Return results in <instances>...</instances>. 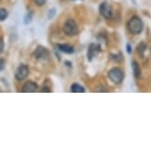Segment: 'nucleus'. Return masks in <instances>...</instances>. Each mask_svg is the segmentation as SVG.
<instances>
[{
    "mask_svg": "<svg viewBox=\"0 0 151 151\" xmlns=\"http://www.w3.org/2000/svg\"><path fill=\"white\" fill-rule=\"evenodd\" d=\"M127 26V29H129V31L132 35H139L142 32V30H143L144 25L142 20L138 16H133L129 20Z\"/></svg>",
    "mask_w": 151,
    "mask_h": 151,
    "instance_id": "obj_1",
    "label": "nucleus"
},
{
    "mask_svg": "<svg viewBox=\"0 0 151 151\" xmlns=\"http://www.w3.org/2000/svg\"><path fill=\"white\" fill-rule=\"evenodd\" d=\"M108 76H109V79L114 84H121L124 78V73L121 68L114 67L109 71Z\"/></svg>",
    "mask_w": 151,
    "mask_h": 151,
    "instance_id": "obj_2",
    "label": "nucleus"
},
{
    "mask_svg": "<svg viewBox=\"0 0 151 151\" xmlns=\"http://www.w3.org/2000/svg\"><path fill=\"white\" fill-rule=\"evenodd\" d=\"M63 32L66 36H69V37L75 36L78 32V27H77L76 22L72 19L66 20L63 25Z\"/></svg>",
    "mask_w": 151,
    "mask_h": 151,
    "instance_id": "obj_3",
    "label": "nucleus"
},
{
    "mask_svg": "<svg viewBox=\"0 0 151 151\" xmlns=\"http://www.w3.org/2000/svg\"><path fill=\"white\" fill-rule=\"evenodd\" d=\"M99 11H100V14L104 17L105 19H111L112 18V15H113V9L111 7V5L108 3V2H103L101 3V5L99 6Z\"/></svg>",
    "mask_w": 151,
    "mask_h": 151,
    "instance_id": "obj_4",
    "label": "nucleus"
},
{
    "mask_svg": "<svg viewBox=\"0 0 151 151\" xmlns=\"http://www.w3.org/2000/svg\"><path fill=\"white\" fill-rule=\"evenodd\" d=\"M29 74V67L26 64H20L15 72V78L18 81H23Z\"/></svg>",
    "mask_w": 151,
    "mask_h": 151,
    "instance_id": "obj_5",
    "label": "nucleus"
},
{
    "mask_svg": "<svg viewBox=\"0 0 151 151\" xmlns=\"http://www.w3.org/2000/svg\"><path fill=\"white\" fill-rule=\"evenodd\" d=\"M34 55H35V58L37 59H47L50 58V52H48L47 47H42V45H39L36 48Z\"/></svg>",
    "mask_w": 151,
    "mask_h": 151,
    "instance_id": "obj_6",
    "label": "nucleus"
},
{
    "mask_svg": "<svg viewBox=\"0 0 151 151\" xmlns=\"http://www.w3.org/2000/svg\"><path fill=\"white\" fill-rule=\"evenodd\" d=\"M101 52V47H100L99 44H92L89 45V48H88V52H87V56L89 61H91L92 59L95 58V56L98 55V53Z\"/></svg>",
    "mask_w": 151,
    "mask_h": 151,
    "instance_id": "obj_7",
    "label": "nucleus"
},
{
    "mask_svg": "<svg viewBox=\"0 0 151 151\" xmlns=\"http://www.w3.org/2000/svg\"><path fill=\"white\" fill-rule=\"evenodd\" d=\"M39 89L38 84L35 83L34 81H28L26 82L22 87V92L24 93H34L37 92V90Z\"/></svg>",
    "mask_w": 151,
    "mask_h": 151,
    "instance_id": "obj_8",
    "label": "nucleus"
},
{
    "mask_svg": "<svg viewBox=\"0 0 151 151\" xmlns=\"http://www.w3.org/2000/svg\"><path fill=\"white\" fill-rule=\"evenodd\" d=\"M58 48L59 52H63V53H66V55H71V53L74 52V48L73 47H71L69 45H58Z\"/></svg>",
    "mask_w": 151,
    "mask_h": 151,
    "instance_id": "obj_9",
    "label": "nucleus"
},
{
    "mask_svg": "<svg viewBox=\"0 0 151 151\" xmlns=\"http://www.w3.org/2000/svg\"><path fill=\"white\" fill-rule=\"evenodd\" d=\"M132 70H133V75H134L135 78H140L141 76V70H140V66H139L138 62L133 60L132 62Z\"/></svg>",
    "mask_w": 151,
    "mask_h": 151,
    "instance_id": "obj_10",
    "label": "nucleus"
},
{
    "mask_svg": "<svg viewBox=\"0 0 151 151\" xmlns=\"http://www.w3.org/2000/svg\"><path fill=\"white\" fill-rule=\"evenodd\" d=\"M70 90L72 93H84L85 91H86L84 87H82L81 85H79L77 83H74V84L71 85Z\"/></svg>",
    "mask_w": 151,
    "mask_h": 151,
    "instance_id": "obj_11",
    "label": "nucleus"
},
{
    "mask_svg": "<svg viewBox=\"0 0 151 151\" xmlns=\"http://www.w3.org/2000/svg\"><path fill=\"white\" fill-rule=\"evenodd\" d=\"M145 50H146V45H145L144 42H140V44L137 45V53L140 56H143Z\"/></svg>",
    "mask_w": 151,
    "mask_h": 151,
    "instance_id": "obj_12",
    "label": "nucleus"
},
{
    "mask_svg": "<svg viewBox=\"0 0 151 151\" xmlns=\"http://www.w3.org/2000/svg\"><path fill=\"white\" fill-rule=\"evenodd\" d=\"M8 11L5 8H0V21H5L8 18Z\"/></svg>",
    "mask_w": 151,
    "mask_h": 151,
    "instance_id": "obj_13",
    "label": "nucleus"
},
{
    "mask_svg": "<svg viewBox=\"0 0 151 151\" xmlns=\"http://www.w3.org/2000/svg\"><path fill=\"white\" fill-rule=\"evenodd\" d=\"M32 18H33V13L32 12H29L26 14L24 18V24L25 25H29L31 22H32Z\"/></svg>",
    "mask_w": 151,
    "mask_h": 151,
    "instance_id": "obj_14",
    "label": "nucleus"
},
{
    "mask_svg": "<svg viewBox=\"0 0 151 151\" xmlns=\"http://www.w3.org/2000/svg\"><path fill=\"white\" fill-rule=\"evenodd\" d=\"M34 2H35L36 5H38V6H42V5L45 4V1L47 0H33Z\"/></svg>",
    "mask_w": 151,
    "mask_h": 151,
    "instance_id": "obj_15",
    "label": "nucleus"
},
{
    "mask_svg": "<svg viewBox=\"0 0 151 151\" xmlns=\"http://www.w3.org/2000/svg\"><path fill=\"white\" fill-rule=\"evenodd\" d=\"M4 50V40L0 37V53H2Z\"/></svg>",
    "mask_w": 151,
    "mask_h": 151,
    "instance_id": "obj_16",
    "label": "nucleus"
},
{
    "mask_svg": "<svg viewBox=\"0 0 151 151\" xmlns=\"http://www.w3.org/2000/svg\"><path fill=\"white\" fill-rule=\"evenodd\" d=\"M55 15V9H52V10H50V13H48L47 18L48 19H52Z\"/></svg>",
    "mask_w": 151,
    "mask_h": 151,
    "instance_id": "obj_17",
    "label": "nucleus"
},
{
    "mask_svg": "<svg viewBox=\"0 0 151 151\" xmlns=\"http://www.w3.org/2000/svg\"><path fill=\"white\" fill-rule=\"evenodd\" d=\"M4 66H5V60L3 58H0V71L4 69Z\"/></svg>",
    "mask_w": 151,
    "mask_h": 151,
    "instance_id": "obj_18",
    "label": "nucleus"
},
{
    "mask_svg": "<svg viewBox=\"0 0 151 151\" xmlns=\"http://www.w3.org/2000/svg\"><path fill=\"white\" fill-rule=\"evenodd\" d=\"M127 52L129 55H132V45H130L129 44H127Z\"/></svg>",
    "mask_w": 151,
    "mask_h": 151,
    "instance_id": "obj_19",
    "label": "nucleus"
},
{
    "mask_svg": "<svg viewBox=\"0 0 151 151\" xmlns=\"http://www.w3.org/2000/svg\"><path fill=\"white\" fill-rule=\"evenodd\" d=\"M41 91H42V92H52L50 88H47V87H44Z\"/></svg>",
    "mask_w": 151,
    "mask_h": 151,
    "instance_id": "obj_20",
    "label": "nucleus"
},
{
    "mask_svg": "<svg viewBox=\"0 0 151 151\" xmlns=\"http://www.w3.org/2000/svg\"><path fill=\"white\" fill-rule=\"evenodd\" d=\"M65 65H69V67H71V62H69V61H65Z\"/></svg>",
    "mask_w": 151,
    "mask_h": 151,
    "instance_id": "obj_21",
    "label": "nucleus"
},
{
    "mask_svg": "<svg viewBox=\"0 0 151 151\" xmlns=\"http://www.w3.org/2000/svg\"><path fill=\"white\" fill-rule=\"evenodd\" d=\"M150 55H151V47H150Z\"/></svg>",
    "mask_w": 151,
    "mask_h": 151,
    "instance_id": "obj_22",
    "label": "nucleus"
},
{
    "mask_svg": "<svg viewBox=\"0 0 151 151\" xmlns=\"http://www.w3.org/2000/svg\"><path fill=\"white\" fill-rule=\"evenodd\" d=\"M0 2H1V0H0Z\"/></svg>",
    "mask_w": 151,
    "mask_h": 151,
    "instance_id": "obj_23",
    "label": "nucleus"
}]
</instances>
